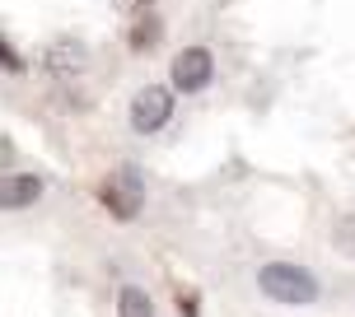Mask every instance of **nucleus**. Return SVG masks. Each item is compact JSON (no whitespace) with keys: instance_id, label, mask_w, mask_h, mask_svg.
<instances>
[{"instance_id":"11","label":"nucleus","mask_w":355,"mask_h":317,"mask_svg":"<svg viewBox=\"0 0 355 317\" xmlns=\"http://www.w3.org/2000/svg\"><path fill=\"white\" fill-rule=\"evenodd\" d=\"M178 313H182V317H196V294H182V299H178Z\"/></svg>"},{"instance_id":"12","label":"nucleus","mask_w":355,"mask_h":317,"mask_svg":"<svg viewBox=\"0 0 355 317\" xmlns=\"http://www.w3.org/2000/svg\"><path fill=\"white\" fill-rule=\"evenodd\" d=\"M126 5H131V10H150L155 0H126Z\"/></svg>"},{"instance_id":"4","label":"nucleus","mask_w":355,"mask_h":317,"mask_svg":"<svg viewBox=\"0 0 355 317\" xmlns=\"http://www.w3.org/2000/svg\"><path fill=\"white\" fill-rule=\"evenodd\" d=\"M37 66H42V75L56 80V84H75V80H85V71H89V52H85L80 37H56V42L42 47Z\"/></svg>"},{"instance_id":"1","label":"nucleus","mask_w":355,"mask_h":317,"mask_svg":"<svg viewBox=\"0 0 355 317\" xmlns=\"http://www.w3.org/2000/svg\"><path fill=\"white\" fill-rule=\"evenodd\" d=\"M257 289H262V299L281 303V308H309L318 299V280L295 262H266L257 271Z\"/></svg>"},{"instance_id":"5","label":"nucleus","mask_w":355,"mask_h":317,"mask_svg":"<svg viewBox=\"0 0 355 317\" xmlns=\"http://www.w3.org/2000/svg\"><path fill=\"white\" fill-rule=\"evenodd\" d=\"M173 89L178 93H201V89L215 80V56L211 47H182V52L173 56Z\"/></svg>"},{"instance_id":"10","label":"nucleus","mask_w":355,"mask_h":317,"mask_svg":"<svg viewBox=\"0 0 355 317\" xmlns=\"http://www.w3.org/2000/svg\"><path fill=\"white\" fill-rule=\"evenodd\" d=\"M337 247L351 257L355 252V215H346V219H337Z\"/></svg>"},{"instance_id":"7","label":"nucleus","mask_w":355,"mask_h":317,"mask_svg":"<svg viewBox=\"0 0 355 317\" xmlns=\"http://www.w3.org/2000/svg\"><path fill=\"white\" fill-rule=\"evenodd\" d=\"M159 33H164V24H159V15H150V10H141V19L126 28V47L136 56H145V52H155V42H159Z\"/></svg>"},{"instance_id":"9","label":"nucleus","mask_w":355,"mask_h":317,"mask_svg":"<svg viewBox=\"0 0 355 317\" xmlns=\"http://www.w3.org/2000/svg\"><path fill=\"white\" fill-rule=\"evenodd\" d=\"M0 71H5V75H24V71H28V61L10 47V37H5V33H0Z\"/></svg>"},{"instance_id":"6","label":"nucleus","mask_w":355,"mask_h":317,"mask_svg":"<svg viewBox=\"0 0 355 317\" xmlns=\"http://www.w3.org/2000/svg\"><path fill=\"white\" fill-rule=\"evenodd\" d=\"M42 201V177L33 173H5L0 177V210H24Z\"/></svg>"},{"instance_id":"2","label":"nucleus","mask_w":355,"mask_h":317,"mask_svg":"<svg viewBox=\"0 0 355 317\" xmlns=\"http://www.w3.org/2000/svg\"><path fill=\"white\" fill-rule=\"evenodd\" d=\"M94 201L103 206L117 224H131L145 210V177L136 168H112V173L94 187Z\"/></svg>"},{"instance_id":"3","label":"nucleus","mask_w":355,"mask_h":317,"mask_svg":"<svg viewBox=\"0 0 355 317\" xmlns=\"http://www.w3.org/2000/svg\"><path fill=\"white\" fill-rule=\"evenodd\" d=\"M126 117H131V131H136V136H159L164 126L173 122V89H164V84H145L141 93L131 98Z\"/></svg>"},{"instance_id":"8","label":"nucleus","mask_w":355,"mask_h":317,"mask_svg":"<svg viewBox=\"0 0 355 317\" xmlns=\"http://www.w3.org/2000/svg\"><path fill=\"white\" fill-rule=\"evenodd\" d=\"M117 317H155V299L141 284H122L117 289Z\"/></svg>"}]
</instances>
